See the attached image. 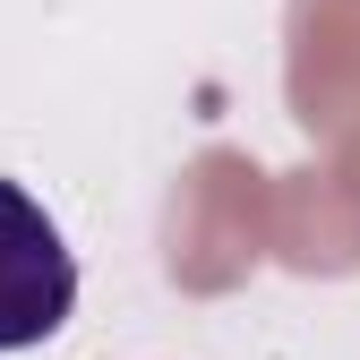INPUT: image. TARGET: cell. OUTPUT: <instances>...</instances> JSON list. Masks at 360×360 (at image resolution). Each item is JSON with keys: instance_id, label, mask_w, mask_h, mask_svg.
Segmentation results:
<instances>
[{"instance_id": "obj_1", "label": "cell", "mask_w": 360, "mask_h": 360, "mask_svg": "<svg viewBox=\"0 0 360 360\" xmlns=\"http://www.w3.org/2000/svg\"><path fill=\"white\" fill-rule=\"evenodd\" d=\"M77 309V257L18 180H0V352L52 343Z\"/></svg>"}]
</instances>
